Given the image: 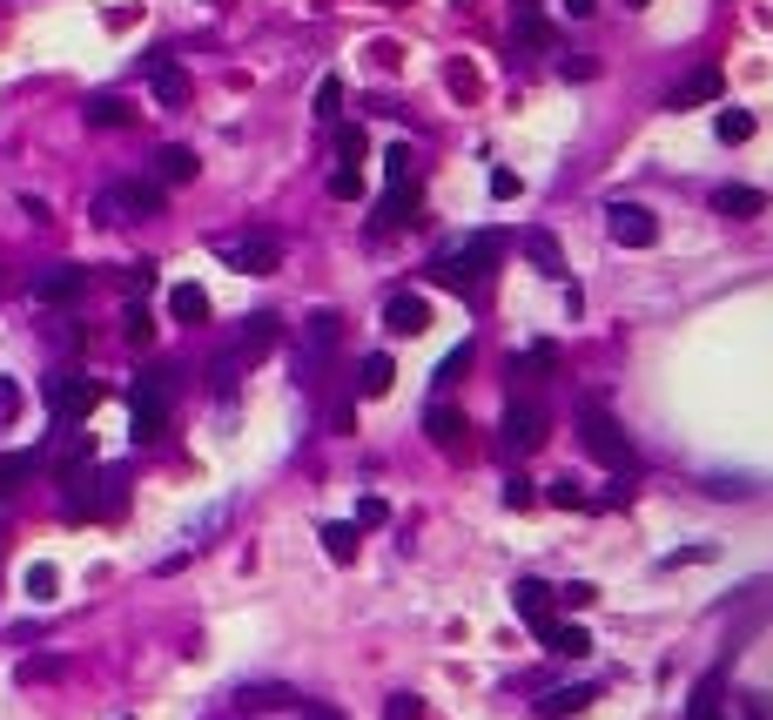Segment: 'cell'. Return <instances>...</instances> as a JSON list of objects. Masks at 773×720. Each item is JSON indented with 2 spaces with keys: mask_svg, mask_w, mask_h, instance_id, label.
Instances as JSON below:
<instances>
[{
  "mask_svg": "<svg viewBox=\"0 0 773 720\" xmlns=\"http://www.w3.org/2000/svg\"><path fill=\"white\" fill-rule=\"evenodd\" d=\"M216 257L242 276H276L283 270V236L276 229H242V236H222Z\"/></svg>",
  "mask_w": 773,
  "mask_h": 720,
  "instance_id": "4",
  "label": "cell"
},
{
  "mask_svg": "<svg viewBox=\"0 0 773 720\" xmlns=\"http://www.w3.org/2000/svg\"><path fill=\"white\" fill-rule=\"evenodd\" d=\"M578 438H585V451L606 465V471H633V445H626V431L613 425V411L598 405V397H585V411H578Z\"/></svg>",
  "mask_w": 773,
  "mask_h": 720,
  "instance_id": "5",
  "label": "cell"
},
{
  "mask_svg": "<svg viewBox=\"0 0 773 720\" xmlns=\"http://www.w3.org/2000/svg\"><path fill=\"white\" fill-rule=\"evenodd\" d=\"M626 8H646V0H626Z\"/></svg>",
  "mask_w": 773,
  "mask_h": 720,
  "instance_id": "49",
  "label": "cell"
},
{
  "mask_svg": "<svg viewBox=\"0 0 773 720\" xmlns=\"http://www.w3.org/2000/svg\"><path fill=\"white\" fill-rule=\"evenodd\" d=\"M498 431H504V451H511V458L539 451V445H545V405H539V397H511Z\"/></svg>",
  "mask_w": 773,
  "mask_h": 720,
  "instance_id": "8",
  "label": "cell"
},
{
  "mask_svg": "<svg viewBox=\"0 0 773 720\" xmlns=\"http://www.w3.org/2000/svg\"><path fill=\"white\" fill-rule=\"evenodd\" d=\"M504 505H511V512H532V505H539L532 478H504Z\"/></svg>",
  "mask_w": 773,
  "mask_h": 720,
  "instance_id": "37",
  "label": "cell"
},
{
  "mask_svg": "<svg viewBox=\"0 0 773 720\" xmlns=\"http://www.w3.org/2000/svg\"><path fill=\"white\" fill-rule=\"evenodd\" d=\"M122 324H128V344H135V351H142V344H155V324H148V310H128Z\"/></svg>",
  "mask_w": 773,
  "mask_h": 720,
  "instance_id": "39",
  "label": "cell"
},
{
  "mask_svg": "<svg viewBox=\"0 0 773 720\" xmlns=\"http://www.w3.org/2000/svg\"><path fill=\"white\" fill-rule=\"evenodd\" d=\"M511 28H519L525 48H552V28H545V14L532 8V0H511Z\"/></svg>",
  "mask_w": 773,
  "mask_h": 720,
  "instance_id": "24",
  "label": "cell"
},
{
  "mask_svg": "<svg viewBox=\"0 0 773 720\" xmlns=\"http://www.w3.org/2000/svg\"><path fill=\"white\" fill-rule=\"evenodd\" d=\"M606 229H613V243H626V250H652L659 243V216L646 202H613L606 209Z\"/></svg>",
  "mask_w": 773,
  "mask_h": 720,
  "instance_id": "10",
  "label": "cell"
},
{
  "mask_svg": "<svg viewBox=\"0 0 773 720\" xmlns=\"http://www.w3.org/2000/svg\"><path fill=\"white\" fill-rule=\"evenodd\" d=\"M445 82H451V88H458V95H478V74H471V67H464V61H458V67H451V74H445Z\"/></svg>",
  "mask_w": 773,
  "mask_h": 720,
  "instance_id": "44",
  "label": "cell"
},
{
  "mask_svg": "<svg viewBox=\"0 0 773 720\" xmlns=\"http://www.w3.org/2000/svg\"><path fill=\"white\" fill-rule=\"evenodd\" d=\"M142 74H148V88H155L161 108H182L189 102V74L168 61V54H142Z\"/></svg>",
  "mask_w": 773,
  "mask_h": 720,
  "instance_id": "12",
  "label": "cell"
},
{
  "mask_svg": "<svg viewBox=\"0 0 773 720\" xmlns=\"http://www.w3.org/2000/svg\"><path fill=\"white\" fill-rule=\"evenodd\" d=\"M276 331H283V324H276L270 310H263V316H249V324L236 331V351H229V357H236V364H242V357H263V351L276 344Z\"/></svg>",
  "mask_w": 773,
  "mask_h": 720,
  "instance_id": "16",
  "label": "cell"
},
{
  "mask_svg": "<svg viewBox=\"0 0 773 720\" xmlns=\"http://www.w3.org/2000/svg\"><path fill=\"white\" fill-rule=\"evenodd\" d=\"M336 344H343V316L336 310H310L303 316V357H296V371H323L336 357Z\"/></svg>",
  "mask_w": 773,
  "mask_h": 720,
  "instance_id": "9",
  "label": "cell"
},
{
  "mask_svg": "<svg viewBox=\"0 0 773 720\" xmlns=\"http://www.w3.org/2000/svg\"><path fill=\"white\" fill-rule=\"evenodd\" d=\"M95 405H102V384H95V377H81V371H54V377H48V411H54L61 425H81Z\"/></svg>",
  "mask_w": 773,
  "mask_h": 720,
  "instance_id": "7",
  "label": "cell"
},
{
  "mask_svg": "<svg viewBox=\"0 0 773 720\" xmlns=\"http://www.w3.org/2000/svg\"><path fill=\"white\" fill-rule=\"evenodd\" d=\"M34 451H0V499H14L21 486H28V478H34Z\"/></svg>",
  "mask_w": 773,
  "mask_h": 720,
  "instance_id": "26",
  "label": "cell"
},
{
  "mask_svg": "<svg viewBox=\"0 0 773 720\" xmlns=\"http://www.w3.org/2000/svg\"><path fill=\"white\" fill-rule=\"evenodd\" d=\"M539 639H545V654H558V660H585V654H592V633H585V626H558V619H552Z\"/></svg>",
  "mask_w": 773,
  "mask_h": 720,
  "instance_id": "18",
  "label": "cell"
},
{
  "mask_svg": "<svg viewBox=\"0 0 773 720\" xmlns=\"http://www.w3.org/2000/svg\"><path fill=\"white\" fill-rule=\"evenodd\" d=\"M323 128H336V115H343V82H336V74H323V82H316V108H310Z\"/></svg>",
  "mask_w": 773,
  "mask_h": 720,
  "instance_id": "32",
  "label": "cell"
},
{
  "mask_svg": "<svg viewBox=\"0 0 773 720\" xmlns=\"http://www.w3.org/2000/svg\"><path fill=\"white\" fill-rule=\"evenodd\" d=\"M519 243H525V257H532L545 276H565V257H558V243H552V229H525Z\"/></svg>",
  "mask_w": 773,
  "mask_h": 720,
  "instance_id": "27",
  "label": "cell"
},
{
  "mask_svg": "<svg viewBox=\"0 0 773 720\" xmlns=\"http://www.w3.org/2000/svg\"><path fill=\"white\" fill-rule=\"evenodd\" d=\"M384 331H390V337H424V331H431V296L397 290V296L384 303Z\"/></svg>",
  "mask_w": 773,
  "mask_h": 720,
  "instance_id": "11",
  "label": "cell"
},
{
  "mask_svg": "<svg viewBox=\"0 0 773 720\" xmlns=\"http://www.w3.org/2000/svg\"><path fill=\"white\" fill-rule=\"evenodd\" d=\"M0 552H8V525H0Z\"/></svg>",
  "mask_w": 773,
  "mask_h": 720,
  "instance_id": "48",
  "label": "cell"
},
{
  "mask_svg": "<svg viewBox=\"0 0 773 720\" xmlns=\"http://www.w3.org/2000/svg\"><path fill=\"white\" fill-rule=\"evenodd\" d=\"M168 189L161 182H108L95 196V222H135V216H161Z\"/></svg>",
  "mask_w": 773,
  "mask_h": 720,
  "instance_id": "6",
  "label": "cell"
},
{
  "mask_svg": "<svg viewBox=\"0 0 773 720\" xmlns=\"http://www.w3.org/2000/svg\"><path fill=\"white\" fill-rule=\"evenodd\" d=\"M296 720H343V713H336V707H323V700H316V707H303V713H296Z\"/></svg>",
  "mask_w": 773,
  "mask_h": 720,
  "instance_id": "46",
  "label": "cell"
},
{
  "mask_svg": "<svg viewBox=\"0 0 773 720\" xmlns=\"http://www.w3.org/2000/svg\"><path fill=\"white\" fill-rule=\"evenodd\" d=\"M14 411H21V384L0 377V418H14Z\"/></svg>",
  "mask_w": 773,
  "mask_h": 720,
  "instance_id": "41",
  "label": "cell"
},
{
  "mask_svg": "<svg viewBox=\"0 0 773 720\" xmlns=\"http://www.w3.org/2000/svg\"><path fill=\"white\" fill-rule=\"evenodd\" d=\"M727 95V74L720 67H700V74H686V82L666 95V108H700V102H720Z\"/></svg>",
  "mask_w": 773,
  "mask_h": 720,
  "instance_id": "14",
  "label": "cell"
},
{
  "mask_svg": "<svg viewBox=\"0 0 773 720\" xmlns=\"http://www.w3.org/2000/svg\"><path fill=\"white\" fill-rule=\"evenodd\" d=\"M464 431H471V425H464V411H451V405H431V445H438L445 458H458V451H464Z\"/></svg>",
  "mask_w": 773,
  "mask_h": 720,
  "instance_id": "17",
  "label": "cell"
},
{
  "mask_svg": "<svg viewBox=\"0 0 773 720\" xmlns=\"http://www.w3.org/2000/svg\"><path fill=\"white\" fill-rule=\"evenodd\" d=\"M504 257V236L498 229H484V236H471L464 250H451V257H438L431 270H438V283L445 290H478L484 276H491V263Z\"/></svg>",
  "mask_w": 773,
  "mask_h": 720,
  "instance_id": "3",
  "label": "cell"
},
{
  "mask_svg": "<svg viewBox=\"0 0 773 720\" xmlns=\"http://www.w3.org/2000/svg\"><path fill=\"white\" fill-rule=\"evenodd\" d=\"M357 525H384V499H364L357 505Z\"/></svg>",
  "mask_w": 773,
  "mask_h": 720,
  "instance_id": "45",
  "label": "cell"
},
{
  "mask_svg": "<svg viewBox=\"0 0 773 720\" xmlns=\"http://www.w3.org/2000/svg\"><path fill=\"white\" fill-rule=\"evenodd\" d=\"M384 720H424V700L417 693H390L384 700Z\"/></svg>",
  "mask_w": 773,
  "mask_h": 720,
  "instance_id": "38",
  "label": "cell"
},
{
  "mask_svg": "<svg viewBox=\"0 0 773 720\" xmlns=\"http://www.w3.org/2000/svg\"><path fill=\"white\" fill-rule=\"evenodd\" d=\"M384 182H390V196H410L417 189V155H410V142H397L384 155Z\"/></svg>",
  "mask_w": 773,
  "mask_h": 720,
  "instance_id": "22",
  "label": "cell"
},
{
  "mask_svg": "<svg viewBox=\"0 0 773 720\" xmlns=\"http://www.w3.org/2000/svg\"><path fill=\"white\" fill-rule=\"evenodd\" d=\"M168 397H176V371H148V377H135V390H128V431H135V445H155V438H161V425H168Z\"/></svg>",
  "mask_w": 773,
  "mask_h": 720,
  "instance_id": "2",
  "label": "cell"
},
{
  "mask_svg": "<svg viewBox=\"0 0 773 720\" xmlns=\"http://www.w3.org/2000/svg\"><path fill=\"white\" fill-rule=\"evenodd\" d=\"M28 593H34V599H41V606H48V599H54V593H61V573H54V566H48V559H41V566H28Z\"/></svg>",
  "mask_w": 773,
  "mask_h": 720,
  "instance_id": "34",
  "label": "cell"
},
{
  "mask_svg": "<svg viewBox=\"0 0 773 720\" xmlns=\"http://www.w3.org/2000/svg\"><path fill=\"white\" fill-rule=\"evenodd\" d=\"M491 196L511 202V196H519V176H511V169H491Z\"/></svg>",
  "mask_w": 773,
  "mask_h": 720,
  "instance_id": "42",
  "label": "cell"
},
{
  "mask_svg": "<svg viewBox=\"0 0 773 720\" xmlns=\"http://www.w3.org/2000/svg\"><path fill=\"white\" fill-rule=\"evenodd\" d=\"M128 122H135V108L122 95H95L88 102V128H128Z\"/></svg>",
  "mask_w": 773,
  "mask_h": 720,
  "instance_id": "29",
  "label": "cell"
},
{
  "mask_svg": "<svg viewBox=\"0 0 773 720\" xmlns=\"http://www.w3.org/2000/svg\"><path fill=\"white\" fill-rule=\"evenodd\" d=\"M128 505V471H74L67 478V519H115Z\"/></svg>",
  "mask_w": 773,
  "mask_h": 720,
  "instance_id": "1",
  "label": "cell"
},
{
  "mask_svg": "<svg viewBox=\"0 0 773 720\" xmlns=\"http://www.w3.org/2000/svg\"><path fill=\"white\" fill-rule=\"evenodd\" d=\"M168 316H176V324H209V296L196 283H176L168 290Z\"/></svg>",
  "mask_w": 773,
  "mask_h": 720,
  "instance_id": "23",
  "label": "cell"
},
{
  "mask_svg": "<svg viewBox=\"0 0 773 720\" xmlns=\"http://www.w3.org/2000/svg\"><path fill=\"white\" fill-rule=\"evenodd\" d=\"M592 8H598V0H565V14H572V21H585Z\"/></svg>",
  "mask_w": 773,
  "mask_h": 720,
  "instance_id": "47",
  "label": "cell"
},
{
  "mask_svg": "<svg viewBox=\"0 0 773 720\" xmlns=\"http://www.w3.org/2000/svg\"><path fill=\"white\" fill-rule=\"evenodd\" d=\"M598 700V687H552L545 700H539V720H565V713H585Z\"/></svg>",
  "mask_w": 773,
  "mask_h": 720,
  "instance_id": "19",
  "label": "cell"
},
{
  "mask_svg": "<svg viewBox=\"0 0 773 720\" xmlns=\"http://www.w3.org/2000/svg\"><path fill=\"white\" fill-rule=\"evenodd\" d=\"M511 606H519V619H525L532 633L552 626V586H545V580H519V586H511Z\"/></svg>",
  "mask_w": 773,
  "mask_h": 720,
  "instance_id": "15",
  "label": "cell"
},
{
  "mask_svg": "<svg viewBox=\"0 0 773 720\" xmlns=\"http://www.w3.org/2000/svg\"><path fill=\"white\" fill-rule=\"evenodd\" d=\"M330 196H336V202H357V196H364V169H336V176H330Z\"/></svg>",
  "mask_w": 773,
  "mask_h": 720,
  "instance_id": "36",
  "label": "cell"
},
{
  "mask_svg": "<svg viewBox=\"0 0 773 720\" xmlns=\"http://www.w3.org/2000/svg\"><path fill=\"white\" fill-rule=\"evenodd\" d=\"M336 155H343V169H364V155H370V135L357 122H343L336 128Z\"/></svg>",
  "mask_w": 773,
  "mask_h": 720,
  "instance_id": "30",
  "label": "cell"
},
{
  "mask_svg": "<svg viewBox=\"0 0 773 720\" xmlns=\"http://www.w3.org/2000/svg\"><path fill=\"white\" fill-rule=\"evenodd\" d=\"M290 700H296V693H290V687H276V680L242 687V693H236V707H242V713H270V707H290Z\"/></svg>",
  "mask_w": 773,
  "mask_h": 720,
  "instance_id": "28",
  "label": "cell"
},
{
  "mask_svg": "<svg viewBox=\"0 0 773 720\" xmlns=\"http://www.w3.org/2000/svg\"><path fill=\"white\" fill-rule=\"evenodd\" d=\"M155 176H161V189L196 182V148H161V155H155Z\"/></svg>",
  "mask_w": 773,
  "mask_h": 720,
  "instance_id": "20",
  "label": "cell"
},
{
  "mask_svg": "<svg viewBox=\"0 0 773 720\" xmlns=\"http://www.w3.org/2000/svg\"><path fill=\"white\" fill-rule=\"evenodd\" d=\"M713 209H720V216H733V222H746V216H760V209H766V196H760V189H746V182H727V189L713 196Z\"/></svg>",
  "mask_w": 773,
  "mask_h": 720,
  "instance_id": "21",
  "label": "cell"
},
{
  "mask_svg": "<svg viewBox=\"0 0 773 720\" xmlns=\"http://www.w3.org/2000/svg\"><path fill=\"white\" fill-rule=\"evenodd\" d=\"M558 599H565V606H592V599H598V586H585V580H572V586L558 593Z\"/></svg>",
  "mask_w": 773,
  "mask_h": 720,
  "instance_id": "43",
  "label": "cell"
},
{
  "mask_svg": "<svg viewBox=\"0 0 773 720\" xmlns=\"http://www.w3.org/2000/svg\"><path fill=\"white\" fill-rule=\"evenodd\" d=\"M81 290H88V270H81V263H54V270L34 276V296L41 303H74Z\"/></svg>",
  "mask_w": 773,
  "mask_h": 720,
  "instance_id": "13",
  "label": "cell"
},
{
  "mask_svg": "<svg viewBox=\"0 0 773 720\" xmlns=\"http://www.w3.org/2000/svg\"><path fill=\"white\" fill-rule=\"evenodd\" d=\"M357 545H364V539H357V525H323V552L336 559V566H351Z\"/></svg>",
  "mask_w": 773,
  "mask_h": 720,
  "instance_id": "31",
  "label": "cell"
},
{
  "mask_svg": "<svg viewBox=\"0 0 773 720\" xmlns=\"http://www.w3.org/2000/svg\"><path fill=\"white\" fill-rule=\"evenodd\" d=\"M545 499H552V505H565V512H572V505H585V492L572 486V478H552V492H545Z\"/></svg>",
  "mask_w": 773,
  "mask_h": 720,
  "instance_id": "40",
  "label": "cell"
},
{
  "mask_svg": "<svg viewBox=\"0 0 773 720\" xmlns=\"http://www.w3.org/2000/svg\"><path fill=\"white\" fill-rule=\"evenodd\" d=\"M471 357H478V351H471V337H464V344H458V351H451V357L438 364V390H451V384H458V377L471 371Z\"/></svg>",
  "mask_w": 773,
  "mask_h": 720,
  "instance_id": "33",
  "label": "cell"
},
{
  "mask_svg": "<svg viewBox=\"0 0 773 720\" xmlns=\"http://www.w3.org/2000/svg\"><path fill=\"white\" fill-rule=\"evenodd\" d=\"M713 128H720V142H746V135H753V115H746V108H720Z\"/></svg>",
  "mask_w": 773,
  "mask_h": 720,
  "instance_id": "35",
  "label": "cell"
},
{
  "mask_svg": "<svg viewBox=\"0 0 773 720\" xmlns=\"http://www.w3.org/2000/svg\"><path fill=\"white\" fill-rule=\"evenodd\" d=\"M390 384H397V364H390L384 351H370L364 371H357V390H364V397H390Z\"/></svg>",
  "mask_w": 773,
  "mask_h": 720,
  "instance_id": "25",
  "label": "cell"
}]
</instances>
